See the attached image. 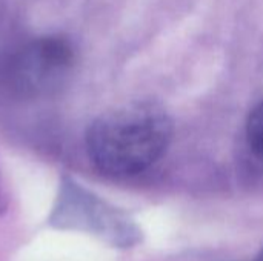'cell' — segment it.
Here are the masks:
<instances>
[{
  "instance_id": "1",
  "label": "cell",
  "mask_w": 263,
  "mask_h": 261,
  "mask_svg": "<svg viewBox=\"0 0 263 261\" xmlns=\"http://www.w3.org/2000/svg\"><path fill=\"white\" fill-rule=\"evenodd\" d=\"M173 122L156 103L133 102L97 117L86 132L94 166L109 177H133L162 158Z\"/></svg>"
},
{
  "instance_id": "2",
  "label": "cell",
  "mask_w": 263,
  "mask_h": 261,
  "mask_svg": "<svg viewBox=\"0 0 263 261\" xmlns=\"http://www.w3.org/2000/svg\"><path fill=\"white\" fill-rule=\"evenodd\" d=\"M76 63L72 43L62 35H43L25 42L0 63L5 89L17 97H40L57 91Z\"/></svg>"
},
{
  "instance_id": "3",
  "label": "cell",
  "mask_w": 263,
  "mask_h": 261,
  "mask_svg": "<svg viewBox=\"0 0 263 261\" xmlns=\"http://www.w3.org/2000/svg\"><path fill=\"white\" fill-rule=\"evenodd\" d=\"M247 140L253 154L263 160V102L250 114L247 123Z\"/></svg>"
},
{
  "instance_id": "4",
  "label": "cell",
  "mask_w": 263,
  "mask_h": 261,
  "mask_svg": "<svg viewBox=\"0 0 263 261\" xmlns=\"http://www.w3.org/2000/svg\"><path fill=\"white\" fill-rule=\"evenodd\" d=\"M254 261H263V248L260 249V252L257 254V257H256V260Z\"/></svg>"
}]
</instances>
